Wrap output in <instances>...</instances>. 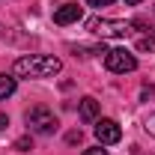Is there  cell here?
<instances>
[{
  "label": "cell",
  "mask_w": 155,
  "mask_h": 155,
  "mask_svg": "<svg viewBox=\"0 0 155 155\" xmlns=\"http://www.w3.org/2000/svg\"><path fill=\"white\" fill-rule=\"evenodd\" d=\"M60 69H63L60 57H51V54H30V57L15 60V75L18 78H51Z\"/></svg>",
  "instance_id": "obj_1"
},
{
  "label": "cell",
  "mask_w": 155,
  "mask_h": 155,
  "mask_svg": "<svg viewBox=\"0 0 155 155\" xmlns=\"http://www.w3.org/2000/svg\"><path fill=\"white\" fill-rule=\"evenodd\" d=\"M87 30L93 36H101V39H122L131 33V24L128 21H116V18H90Z\"/></svg>",
  "instance_id": "obj_2"
},
{
  "label": "cell",
  "mask_w": 155,
  "mask_h": 155,
  "mask_svg": "<svg viewBox=\"0 0 155 155\" xmlns=\"http://www.w3.org/2000/svg\"><path fill=\"white\" fill-rule=\"evenodd\" d=\"M24 119H27L30 131H36V134H51V131H57V125H60L54 110H48V107H42V104L30 107V110L24 114Z\"/></svg>",
  "instance_id": "obj_3"
},
{
  "label": "cell",
  "mask_w": 155,
  "mask_h": 155,
  "mask_svg": "<svg viewBox=\"0 0 155 155\" xmlns=\"http://www.w3.org/2000/svg\"><path fill=\"white\" fill-rule=\"evenodd\" d=\"M104 66L110 72H116V75H125V72H134L137 69V57L131 51H125V48H114V51L104 54Z\"/></svg>",
  "instance_id": "obj_4"
},
{
  "label": "cell",
  "mask_w": 155,
  "mask_h": 155,
  "mask_svg": "<svg viewBox=\"0 0 155 155\" xmlns=\"http://www.w3.org/2000/svg\"><path fill=\"white\" fill-rule=\"evenodd\" d=\"M96 137L101 146H114V143H119V137H122V128L116 125L114 119H98L96 122Z\"/></svg>",
  "instance_id": "obj_5"
},
{
  "label": "cell",
  "mask_w": 155,
  "mask_h": 155,
  "mask_svg": "<svg viewBox=\"0 0 155 155\" xmlns=\"http://www.w3.org/2000/svg\"><path fill=\"white\" fill-rule=\"evenodd\" d=\"M78 18H81V6H78V3H63L57 12H54V24H60V27L75 24Z\"/></svg>",
  "instance_id": "obj_6"
},
{
  "label": "cell",
  "mask_w": 155,
  "mask_h": 155,
  "mask_svg": "<svg viewBox=\"0 0 155 155\" xmlns=\"http://www.w3.org/2000/svg\"><path fill=\"white\" fill-rule=\"evenodd\" d=\"M96 116H98V101L93 96L81 98V119H84V122H93Z\"/></svg>",
  "instance_id": "obj_7"
},
{
  "label": "cell",
  "mask_w": 155,
  "mask_h": 155,
  "mask_svg": "<svg viewBox=\"0 0 155 155\" xmlns=\"http://www.w3.org/2000/svg\"><path fill=\"white\" fill-rule=\"evenodd\" d=\"M18 90V81L12 75H0V98H9L12 93Z\"/></svg>",
  "instance_id": "obj_8"
},
{
  "label": "cell",
  "mask_w": 155,
  "mask_h": 155,
  "mask_svg": "<svg viewBox=\"0 0 155 155\" xmlns=\"http://www.w3.org/2000/svg\"><path fill=\"white\" fill-rule=\"evenodd\" d=\"M137 51L140 54H155V33H146V36L137 39Z\"/></svg>",
  "instance_id": "obj_9"
},
{
  "label": "cell",
  "mask_w": 155,
  "mask_h": 155,
  "mask_svg": "<svg viewBox=\"0 0 155 155\" xmlns=\"http://www.w3.org/2000/svg\"><path fill=\"white\" fill-rule=\"evenodd\" d=\"M143 128H146V134H149V137H155V114H149V116H146Z\"/></svg>",
  "instance_id": "obj_10"
},
{
  "label": "cell",
  "mask_w": 155,
  "mask_h": 155,
  "mask_svg": "<svg viewBox=\"0 0 155 155\" xmlns=\"http://www.w3.org/2000/svg\"><path fill=\"white\" fill-rule=\"evenodd\" d=\"M15 149L27 152V149H30V137H18V140H15Z\"/></svg>",
  "instance_id": "obj_11"
},
{
  "label": "cell",
  "mask_w": 155,
  "mask_h": 155,
  "mask_svg": "<svg viewBox=\"0 0 155 155\" xmlns=\"http://www.w3.org/2000/svg\"><path fill=\"white\" fill-rule=\"evenodd\" d=\"M84 155H107V149H101V146H93V149H84Z\"/></svg>",
  "instance_id": "obj_12"
},
{
  "label": "cell",
  "mask_w": 155,
  "mask_h": 155,
  "mask_svg": "<svg viewBox=\"0 0 155 155\" xmlns=\"http://www.w3.org/2000/svg\"><path fill=\"white\" fill-rule=\"evenodd\" d=\"M87 3H90V6H110L114 0H87Z\"/></svg>",
  "instance_id": "obj_13"
},
{
  "label": "cell",
  "mask_w": 155,
  "mask_h": 155,
  "mask_svg": "<svg viewBox=\"0 0 155 155\" xmlns=\"http://www.w3.org/2000/svg\"><path fill=\"white\" fill-rule=\"evenodd\" d=\"M66 140H69V143H78V140H81V131H69V137H66Z\"/></svg>",
  "instance_id": "obj_14"
},
{
  "label": "cell",
  "mask_w": 155,
  "mask_h": 155,
  "mask_svg": "<svg viewBox=\"0 0 155 155\" xmlns=\"http://www.w3.org/2000/svg\"><path fill=\"white\" fill-rule=\"evenodd\" d=\"M6 125H9V116H6V114H0V128H6Z\"/></svg>",
  "instance_id": "obj_15"
},
{
  "label": "cell",
  "mask_w": 155,
  "mask_h": 155,
  "mask_svg": "<svg viewBox=\"0 0 155 155\" xmlns=\"http://www.w3.org/2000/svg\"><path fill=\"white\" fill-rule=\"evenodd\" d=\"M125 3H128V6H137V3H140V0H125Z\"/></svg>",
  "instance_id": "obj_16"
}]
</instances>
